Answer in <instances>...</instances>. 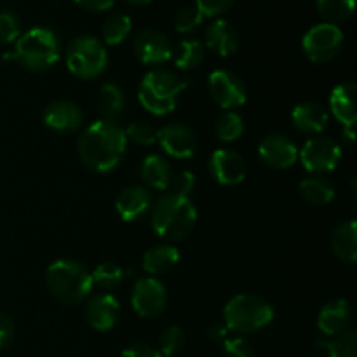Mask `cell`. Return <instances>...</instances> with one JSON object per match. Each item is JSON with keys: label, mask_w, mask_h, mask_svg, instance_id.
Segmentation results:
<instances>
[{"label": "cell", "mask_w": 357, "mask_h": 357, "mask_svg": "<svg viewBox=\"0 0 357 357\" xmlns=\"http://www.w3.org/2000/svg\"><path fill=\"white\" fill-rule=\"evenodd\" d=\"M126 2H129L131 6H136V7H143V6H149L152 0H126Z\"/></svg>", "instance_id": "45"}, {"label": "cell", "mask_w": 357, "mask_h": 357, "mask_svg": "<svg viewBox=\"0 0 357 357\" xmlns=\"http://www.w3.org/2000/svg\"><path fill=\"white\" fill-rule=\"evenodd\" d=\"M132 21L128 14H114L103 24V42L108 45H117L131 35Z\"/></svg>", "instance_id": "30"}, {"label": "cell", "mask_w": 357, "mask_h": 357, "mask_svg": "<svg viewBox=\"0 0 357 357\" xmlns=\"http://www.w3.org/2000/svg\"><path fill=\"white\" fill-rule=\"evenodd\" d=\"M108 65L107 47L103 42L91 35H79L66 47V66L82 80H93L105 72Z\"/></svg>", "instance_id": "7"}, {"label": "cell", "mask_w": 357, "mask_h": 357, "mask_svg": "<svg viewBox=\"0 0 357 357\" xmlns=\"http://www.w3.org/2000/svg\"><path fill=\"white\" fill-rule=\"evenodd\" d=\"M173 174V167L167 162V159H164L162 155H157V153L145 157L142 167H139L142 180L155 190H167Z\"/></svg>", "instance_id": "24"}, {"label": "cell", "mask_w": 357, "mask_h": 357, "mask_svg": "<svg viewBox=\"0 0 357 357\" xmlns=\"http://www.w3.org/2000/svg\"><path fill=\"white\" fill-rule=\"evenodd\" d=\"M173 44L157 28H146L135 38V54L143 65H162L173 58Z\"/></svg>", "instance_id": "12"}, {"label": "cell", "mask_w": 357, "mask_h": 357, "mask_svg": "<svg viewBox=\"0 0 357 357\" xmlns=\"http://www.w3.org/2000/svg\"><path fill=\"white\" fill-rule=\"evenodd\" d=\"M84 115L77 103L68 100H58L49 103L42 112V122L47 129L58 135H72L82 126Z\"/></svg>", "instance_id": "14"}, {"label": "cell", "mask_w": 357, "mask_h": 357, "mask_svg": "<svg viewBox=\"0 0 357 357\" xmlns=\"http://www.w3.org/2000/svg\"><path fill=\"white\" fill-rule=\"evenodd\" d=\"M356 94L357 87L354 82H344L335 87L330 94V110L333 117L337 119L344 128L354 126L357 119L356 108Z\"/></svg>", "instance_id": "21"}, {"label": "cell", "mask_w": 357, "mask_h": 357, "mask_svg": "<svg viewBox=\"0 0 357 357\" xmlns=\"http://www.w3.org/2000/svg\"><path fill=\"white\" fill-rule=\"evenodd\" d=\"M227 335H229V330H227L225 324H220L215 323L211 328L208 330V338L211 342H225L227 340Z\"/></svg>", "instance_id": "44"}, {"label": "cell", "mask_w": 357, "mask_h": 357, "mask_svg": "<svg viewBox=\"0 0 357 357\" xmlns=\"http://www.w3.org/2000/svg\"><path fill=\"white\" fill-rule=\"evenodd\" d=\"M213 101L223 110H234L246 103L248 89L243 79L229 70H215L208 80Z\"/></svg>", "instance_id": "10"}, {"label": "cell", "mask_w": 357, "mask_h": 357, "mask_svg": "<svg viewBox=\"0 0 357 357\" xmlns=\"http://www.w3.org/2000/svg\"><path fill=\"white\" fill-rule=\"evenodd\" d=\"M150 220L157 236L167 241H181L194 230L197 211L188 197L167 192L152 206Z\"/></svg>", "instance_id": "3"}, {"label": "cell", "mask_w": 357, "mask_h": 357, "mask_svg": "<svg viewBox=\"0 0 357 357\" xmlns=\"http://www.w3.org/2000/svg\"><path fill=\"white\" fill-rule=\"evenodd\" d=\"M119 312H121V305L114 295L98 293L87 300L86 321L96 331H108L117 324Z\"/></svg>", "instance_id": "18"}, {"label": "cell", "mask_w": 357, "mask_h": 357, "mask_svg": "<svg viewBox=\"0 0 357 357\" xmlns=\"http://www.w3.org/2000/svg\"><path fill=\"white\" fill-rule=\"evenodd\" d=\"M91 278H93V286H98L101 289H114L121 284L124 271L114 261H105L94 268Z\"/></svg>", "instance_id": "33"}, {"label": "cell", "mask_w": 357, "mask_h": 357, "mask_svg": "<svg viewBox=\"0 0 357 357\" xmlns=\"http://www.w3.org/2000/svg\"><path fill=\"white\" fill-rule=\"evenodd\" d=\"M173 59L176 68L194 70L204 59V45L197 38H187L178 44L176 52H173Z\"/></svg>", "instance_id": "28"}, {"label": "cell", "mask_w": 357, "mask_h": 357, "mask_svg": "<svg viewBox=\"0 0 357 357\" xmlns=\"http://www.w3.org/2000/svg\"><path fill=\"white\" fill-rule=\"evenodd\" d=\"M202 17L204 16H202L201 10L195 6L183 7V9L178 10L176 17H174V28H176V31H180V33L183 35L192 33V31H195L201 26Z\"/></svg>", "instance_id": "36"}, {"label": "cell", "mask_w": 357, "mask_h": 357, "mask_svg": "<svg viewBox=\"0 0 357 357\" xmlns=\"http://www.w3.org/2000/svg\"><path fill=\"white\" fill-rule=\"evenodd\" d=\"M223 354L225 357H253V347L244 338H227L223 342Z\"/></svg>", "instance_id": "39"}, {"label": "cell", "mask_w": 357, "mask_h": 357, "mask_svg": "<svg viewBox=\"0 0 357 357\" xmlns=\"http://www.w3.org/2000/svg\"><path fill=\"white\" fill-rule=\"evenodd\" d=\"M261 160L275 169H288L298 160V149L284 135H268L258 146Z\"/></svg>", "instance_id": "16"}, {"label": "cell", "mask_w": 357, "mask_h": 357, "mask_svg": "<svg viewBox=\"0 0 357 357\" xmlns=\"http://www.w3.org/2000/svg\"><path fill=\"white\" fill-rule=\"evenodd\" d=\"M185 340H187V337L180 326L166 328L159 338V352L166 357L178 354L183 349Z\"/></svg>", "instance_id": "34"}, {"label": "cell", "mask_w": 357, "mask_h": 357, "mask_svg": "<svg viewBox=\"0 0 357 357\" xmlns=\"http://www.w3.org/2000/svg\"><path fill=\"white\" fill-rule=\"evenodd\" d=\"M75 3H79L82 9L94 10V13H101V10H108L114 7L115 0H73Z\"/></svg>", "instance_id": "43"}, {"label": "cell", "mask_w": 357, "mask_h": 357, "mask_svg": "<svg viewBox=\"0 0 357 357\" xmlns=\"http://www.w3.org/2000/svg\"><path fill=\"white\" fill-rule=\"evenodd\" d=\"M300 195L303 201H307L312 206H324L330 204L335 197V187L328 178L321 176V174H314V176L305 178L300 183Z\"/></svg>", "instance_id": "27"}, {"label": "cell", "mask_w": 357, "mask_h": 357, "mask_svg": "<svg viewBox=\"0 0 357 357\" xmlns=\"http://www.w3.org/2000/svg\"><path fill=\"white\" fill-rule=\"evenodd\" d=\"M61 56V38L47 26H35L20 35L14 51L6 59H14L30 72L51 68Z\"/></svg>", "instance_id": "2"}, {"label": "cell", "mask_w": 357, "mask_h": 357, "mask_svg": "<svg viewBox=\"0 0 357 357\" xmlns=\"http://www.w3.org/2000/svg\"><path fill=\"white\" fill-rule=\"evenodd\" d=\"M124 132L126 138L131 139L136 145L149 146L157 142V129L145 121L131 122V124L128 126V129H124Z\"/></svg>", "instance_id": "35"}, {"label": "cell", "mask_w": 357, "mask_h": 357, "mask_svg": "<svg viewBox=\"0 0 357 357\" xmlns=\"http://www.w3.org/2000/svg\"><path fill=\"white\" fill-rule=\"evenodd\" d=\"M204 42L209 51L227 58L239 47V35L232 23H229L227 20H215L206 28Z\"/></svg>", "instance_id": "19"}, {"label": "cell", "mask_w": 357, "mask_h": 357, "mask_svg": "<svg viewBox=\"0 0 357 357\" xmlns=\"http://www.w3.org/2000/svg\"><path fill=\"white\" fill-rule=\"evenodd\" d=\"M274 307L267 300L246 293L230 298L223 309L227 330L236 333H255L264 330L274 321Z\"/></svg>", "instance_id": "6"}, {"label": "cell", "mask_w": 357, "mask_h": 357, "mask_svg": "<svg viewBox=\"0 0 357 357\" xmlns=\"http://www.w3.org/2000/svg\"><path fill=\"white\" fill-rule=\"evenodd\" d=\"M319 345L330 357H357V331L347 330L331 340H321Z\"/></svg>", "instance_id": "31"}, {"label": "cell", "mask_w": 357, "mask_h": 357, "mask_svg": "<svg viewBox=\"0 0 357 357\" xmlns=\"http://www.w3.org/2000/svg\"><path fill=\"white\" fill-rule=\"evenodd\" d=\"M14 323L7 314L0 312V349H6L13 344L14 340Z\"/></svg>", "instance_id": "41"}, {"label": "cell", "mask_w": 357, "mask_h": 357, "mask_svg": "<svg viewBox=\"0 0 357 357\" xmlns=\"http://www.w3.org/2000/svg\"><path fill=\"white\" fill-rule=\"evenodd\" d=\"M215 132L222 142H236V139H239L244 132L243 117L232 110L223 112V114L216 119Z\"/></svg>", "instance_id": "32"}, {"label": "cell", "mask_w": 357, "mask_h": 357, "mask_svg": "<svg viewBox=\"0 0 357 357\" xmlns=\"http://www.w3.org/2000/svg\"><path fill=\"white\" fill-rule=\"evenodd\" d=\"M121 357H164L159 349L150 347L146 344H132L122 351Z\"/></svg>", "instance_id": "42"}, {"label": "cell", "mask_w": 357, "mask_h": 357, "mask_svg": "<svg viewBox=\"0 0 357 357\" xmlns=\"http://www.w3.org/2000/svg\"><path fill=\"white\" fill-rule=\"evenodd\" d=\"M291 121L303 135L317 136L328 122V112L316 101H303L293 108Z\"/></svg>", "instance_id": "22"}, {"label": "cell", "mask_w": 357, "mask_h": 357, "mask_svg": "<svg viewBox=\"0 0 357 357\" xmlns=\"http://www.w3.org/2000/svg\"><path fill=\"white\" fill-rule=\"evenodd\" d=\"M354 9L356 0H317V10L331 24L351 20Z\"/></svg>", "instance_id": "29"}, {"label": "cell", "mask_w": 357, "mask_h": 357, "mask_svg": "<svg viewBox=\"0 0 357 357\" xmlns=\"http://www.w3.org/2000/svg\"><path fill=\"white\" fill-rule=\"evenodd\" d=\"M209 173L220 185H237L246 178V162L230 149H218L209 157Z\"/></svg>", "instance_id": "15"}, {"label": "cell", "mask_w": 357, "mask_h": 357, "mask_svg": "<svg viewBox=\"0 0 357 357\" xmlns=\"http://www.w3.org/2000/svg\"><path fill=\"white\" fill-rule=\"evenodd\" d=\"M128 149L124 129L114 121H100L87 126L77 142L80 160L89 169L108 173L122 162Z\"/></svg>", "instance_id": "1"}, {"label": "cell", "mask_w": 357, "mask_h": 357, "mask_svg": "<svg viewBox=\"0 0 357 357\" xmlns=\"http://www.w3.org/2000/svg\"><path fill=\"white\" fill-rule=\"evenodd\" d=\"M166 286L155 278H142L135 282L131 295V305L136 314L146 319L160 316L166 309Z\"/></svg>", "instance_id": "11"}, {"label": "cell", "mask_w": 357, "mask_h": 357, "mask_svg": "<svg viewBox=\"0 0 357 357\" xmlns=\"http://www.w3.org/2000/svg\"><path fill=\"white\" fill-rule=\"evenodd\" d=\"M171 194L181 195V197L190 199V194L195 188V174L190 171H180V173L173 174L171 178Z\"/></svg>", "instance_id": "38"}, {"label": "cell", "mask_w": 357, "mask_h": 357, "mask_svg": "<svg viewBox=\"0 0 357 357\" xmlns=\"http://www.w3.org/2000/svg\"><path fill=\"white\" fill-rule=\"evenodd\" d=\"M157 143L160 149L174 159H190L197 150V138L188 126L171 122L157 131Z\"/></svg>", "instance_id": "13"}, {"label": "cell", "mask_w": 357, "mask_h": 357, "mask_svg": "<svg viewBox=\"0 0 357 357\" xmlns=\"http://www.w3.org/2000/svg\"><path fill=\"white\" fill-rule=\"evenodd\" d=\"M98 110L101 119L117 122L126 112L124 91L114 82H105L98 93Z\"/></svg>", "instance_id": "26"}, {"label": "cell", "mask_w": 357, "mask_h": 357, "mask_svg": "<svg viewBox=\"0 0 357 357\" xmlns=\"http://www.w3.org/2000/svg\"><path fill=\"white\" fill-rule=\"evenodd\" d=\"M152 195L142 185H131L115 199V209L124 222H138L152 211Z\"/></svg>", "instance_id": "17"}, {"label": "cell", "mask_w": 357, "mask_h": 357, "mask_svg": "<svg viewBox=\"0 0 357 357\" xmlns=\"http://www.w3.org/2000/svg\"><path fill=\"white\" fill-rule=\"evenodd\" d=\"M21 35V21L17 14L13 10H2L0 13V42L13 44Z\"/></svg>", "instance_id": "37"}, {"label": "cell", "mask_w": 357, "mask_h": 357, "mask_svg": "<svg viewBox=\"0 0 357 357\" xmlns=\"http://www.w3.org/2000/svg\"><path fill=\"white\" fill-rule=\"evenodd\" d=\"M302 47L312 63H328L344 47V33L337 24H316L303 35Z\"/></svg>", "instance_id": "8"}, {"label": "cell", "mask_w": 357, "mask_h": 357, "mask_svg": "<svg viewBox=\"0 0 357 357\" xmlns=\"http://www.w3.org/2000/svg\"><path fill=\"white\" fill-rule=\"evenodd\" d=\"M298 159L309 173H330L338 166L342 159V149L333 138L314 136L307 139L302 150H298Z\"/></svg>", "instance_id": "9"}, {"label": "cell", "mask_w": 357, "mask_h": 357, "mask_svg": "<svg viewBox=\"0 0 357 357\" xmlns=\"http://www.w3.org/2000/svg\"><path fill=\"white\" fill-rule=\"evenodd\" d=\"M352 312L347 300H333L321 309L317 317V328L326 337H337L349 330Z\"/></svg>", "instance_id": "20"}, {"label": "cell", "mask_w": 357, "mask_h": 357, "mask_svg": "<svg viewBox=\"0 0 357 357\" xmlns=\"http://www.w3.org/2000/svg\"><path fill=\"white\" fill-rule=\"evenodd\" d=\"M187 87L188 80L171 70H152L139 82L138 100L150 114L167 115L176 108L178 98Z\"/></svg>", "instance_id": "5"}, {"label": "cell", "mask_w": 357, "mask_h": 357, "mask_svg": "<svg viewBox=\"0 0 357 357\" xmlns=\"http://www.w3.org/2000/svg\"><path fill=\"white\" fill-rule=\"evenodd\" d=\"M45 284L51 295L65 305H79L93 289L91 272L80 261L56 260L45 272Z\"/></svg>", "instance_id": "4"}, {"label": "cell", "mask_w": 357, "mask_h": 357, "mask_svg": "<svg viewBox=\"0 0 357 357\" xmlns=\"http://www.w3.org/2000/svg\"><path fill=\"white\" fill-rule=\"evenodd\" d=\"M330 243L335 257L345 264H354L357 260V223L354 220L335 227Z\"/></svg>", "instance_id": "23"}, {"label": "cell", "mask_w": 357, "mask_h": 357, "mask_svg": "<svg viewBox=\"0 0 357 357\" xmlns=\"http://www.w3.org/2000/svg\"><path fill=\"white\" fill-rule=\"evenodd\" d=\"M234 0H195V7L201 10L202 16H220L232 7Z\"/></svg>", "instance_id": "40"}, {"label": "cell", "mask_w": 357, "mask_h": 357, "mask_svg": "<svg viewBox=\"0 0 357 357\" xmlns=\"http://www.w3.org/2000/svg\"><path fill=\"white\" fill-rule=\"evenodd\" d=\"M180 261V251L171 244H160L143 255L142 267L150 275H160L174 268Z\"/></svg>", "instance_id": "25"}]
</instances>
